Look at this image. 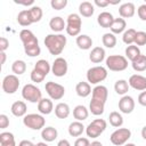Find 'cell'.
<instances>
[{"mask_svg":"<svg viewBox=\"0 0 146 146\" xmlns=\"http://www.w3.org/2000/svg\"><path fill=\"white\" fill-rule=\"evenodd\" d=\"M19 39L23 42L24 51L30 57H36L41 52V48L39 46V41L32 31L24 29L19 32Z\"/></svg>","mask_w":146,"mask_h":146,"instance_id":"obj_1","label":"cell"},{"mask_svg":"<svg viewBox=\"0 0 146 146\" xmlns=\"http://www.w3.org/2000/svg\"><path fill=\"white\" fill-rule=\"evenodd\" d=\"M44 46L46 48L48 49V51L56 56V55H60L62 51L64 50L65 46H66V36L64 34H48L46 38H44Z\"/></svg>","mask_w":146,"mask_h":146,"instance_id":"obj_2","label":"cell"},{"mask_svg":"<svg viewBox=\"0 0 146 146\" xmlns=\"http://www.w3.org/2000/svg\"><path fill=\"white\" fill-rule=\"evenodd\" d=\"M106 67L113 72H121L128 67V59L122 55H110L106 58Z\"/></svg>","mask_w":146,"mask_h":146,"instance_id":"obj_3","label":"cell"},{"mask_svg":"<svg viewBox=\"0 0 146 146\" xmlns=\"http://www.w3.org/2000/svg\"><path fill=\"white\" fill-rule=\"evenodd\" d=\"M82 21L79 14H70L66 19V33L71 36H79L81 32Z\"/></svg>","mask_w":146,"mask_h":146,"instance_id":"obj_4","label":"cell"},{"mask_svg":"<svg viewBox=\"0 0 146 146\" xmlns=\"http://www.w3.org/2000/svg\"><path fill=\"white\" fill-rule=\"evenodd\" d=\"M22 96L25 100L30 102V103H39L42 99V92L41 90L32 84V83H27L23 87L22 89Z\"/></svg>","mask_w":146,"mask_h":146,"instance_id":"obj_5","label":"cell"},{"mask_svg":"<svg viewBox=\"0 0 146 146\" xmlns=\"http://www.w3.org/2000/svg\"><path fill=\"white\" fill-rule=\"evenodd\" d=\"M23 123L25 127L32 129V130H41L44 128L46 124V119L36 113H31L26 114L23 119Z\"/></svg>","mask_w":146,"mask_h":146,"instance_id":"obj_6","label":"cell"},{"mask_svg":"<svg viewBox=\"0 0 146 146\" xmlns=\"http://www.w3.org/2000/svg\"><path fill=\"white\" fill-rule=\"evenodd\" d=\"M106 127H107V123L104 119H95L86 128V133L90 138H97L105 131Z\"/></svg>","mask_w":146,"mask_h":146,"instance_id":"obj_7","label":"cell"},{"mask_svg":"<svg viewBox=\"0 0 146 146\" xmlns=\"http://www.w3.org/2000/svg\"><path fill=\"white\" fill-rule=\"evenodd\" d=\"M107 78V70L104 66H94L87 71V80L91 84H97Z\"/></svg>","mask_w":146,"mask_h":146,"instance_id":"obj_8","label":"cell"},{"mask_svg":"<svg viewBox=\"0 0 146 146\" xmlns=\"http://www.w3.org/2000/svg\"><path fill=\"white\" fill-rule=\"evenodd\" d=\"M130 137H131V131L128 128H119L112 132L110 140L113 145L121 146V145H124L130 139Z\"/></svg>","mask_w":146,"mask_h":146,"instance_id":"obj_9","label":"cell"},{"mask_svg":"<svg viewBox=\"0 0 146 146\" xmlns=\"http://www.w3.org/2000/svg\"><path fill=\"white\" fill-rule=\"evenodd\" d=\"M19 79L15 74H8L2 80V90L6 94H15L19 88Z\"/></svg>","mask_w":146,"mask_h":146,"instance_id":"obj_10","label":"cell"},{"mask_svg":"<svg viewBox=\"0 0 146 146\" xmlns=\"http://www.w3.org/2000/svg\"><path fill=\"white\" fill-rule=\"evenodd\" d=\"M44 88H46V91L49 95V97L51 99H54V100H59L65 95V88L59 83L49 81V82L46 83Z\"/></svg>","mask_w":146,"mask_h":146,"instance_id":"obj_11","label":"cell"},{"mask_svg":"<svg viewBox=\"0 0 146 146\" xmlns=\"http://www.w3.org/2000/svg\"><path fill=\"white\" fill-rule=\"evenodd\" d=\"M67 70H68L67 62L63 57H57L54 60L52 65H51V72H52V74L55 76H58V78L64 76L67 73Z\"/></svg>","mask_w":146,"mask_h":146,"instance_id":"obj_12","label":"cell"},{"mask_svg":"<svg viewBox=\"0 0 146 146\" xmlns=\"http://www.w3.org/2000/svg\"><path fill=\"white\" fill-rule=\"evenodd\" d=\"M119 110L124 114H130L135 110V100L131 96L124 95L119 100Z\"/></svg>","mask_w":146,"mask_h":146,"instance_id":"obj_13","label":"cell"},{"mask_svg":"<svg viewBox=\"0 0 146 146\" xmlns=\"http://www.w3.org/2000/svg\"><path fill=\"white\" fill-rule=\"evenodd\" d=\"M128 83L135 90H139V91L146 90V78L143 76V75H140V74H133V75H131L129 78Z\"/></svg>","mask_w":146,"mask_h":146,"instance_id":"obj_14","label":"cell"},{"mask_svg":"<svg viewBox=\"0 0 146 146\" xmlns=\"http://www.w3.org/2000/svg\"><path fill=\"white\" fill-rule=\"evenodd\" d=\"M91 99H95V100H98V102H102V103H106L107 100V97H108V90L105 86H96L94 89H92V92H91Z\"/></svg>","mask_w":146,"mask_h":146,"instance_id":"obj_15","label":"cell"},{"mask_svg":"<svg viewBox=\"0 0 146 146\" xmlns=\"http://www.w3.org/2000/svg\"><path fill=\"white\" fill-rule=\"evenodd\" d=\"M135 13H136V7L132 2H124L119 8V14L120 17L122 18H130L135 15Z\"/></svg>","mask_w":146,"mask_h":146,"instance_id":"obj_16","label":"cell"},{"mask_svg":"<svg viewBox=\"0 0 146 146\" xmlns=\"http://www.w3.org/2000/svg\"><path fill=\"white\" fill-rule=\"evenodd\" d=\"M113 22H114V17H113V15L111 14V13H108V11H103V13H100L99 15H98V17H97V23L100 25V27H103V29H110L111 27V25L113 24Z\"/></svg>","mask_w":146,"mask_h":146,"instance_id":"obj_17","label":"cell"},{"mask_svg":"<svg viewBox=\"0 0 146 146\" xmlns=\"http://www.w3.org/2000/svg\"><path fill=\"white\" fill-rule=\"evenodd\" d=\"M10 111L13 113V115L17 116V117H21V116H25L26 115V112H27V106L24 102L22 100H17L15 102L11 107H10Z\"/></svg>","mask_w":146,"mask_h":146,"instance_id":"obj_18","label":"cell"},{"mask_svg":"<svg viewBox=\"0 0 146 146\" xmlns=\"http://www.w3.org/2000/svg\"><path fill=\"white\" fill-rule=\"evenodd\" d=\"M89 59L95 64L102 63L105 59V50H104V48H102V47L92 48V50L89 54Z\"/></svg>","mask_w":146,"mask_h":146,"instance_id":"obj_19","label":"cell"},{"mask_svg":"<svg viewBox=\"0 0 146 146\" xmlns=\"http://www.w3.org/2000/svg\"><path fill=\"white\" fill-rule=\"evenodd\" d=\"M58 136V131L54 127H46L41 130V137L46 143H51L54 141Z\"/></svg>","mask_w":146,"mask_h":146,"instance_id":"obj_20","label":"cell"},{"mask_svg":"<svg viewBox=\"0 0 146 146\" xmlns=\"http://www.w3.org/2000/svg\"><path fill=\"white\" fill-rule=\"evenodd\" d=\"M49 27L54 32H62L66 29V23L60 16H55L49 21Z\"/></svg>","mask_w":146,"mask_h":146,"instance_id":"obj_21","label":"cell"},{"mask_svg":"<svg viewBox=\"0 0 146 146\" xmlns=\"http://www.w3.org/2000/svg\"><path fill=\"white\" fill-rule=\"evenodd\" d=\"M38 110L41 114L48 115L54 111V104L51 102V99L49 98H42L39 103H38Z\"/></svg>","mask_w":146,"mask_h":146,"instance_id":"obj_22","label":"cell"},{"mask_svg":"<svg viewBox=\"0 0 146 146\" xmlns=\"http://www.w3.org/2000/svg\"><path fill=\"white\" fill-rule=\"evenodd\" d=\"M75 91H76V95L84 98V97H88L92 90H91V87H90V83L89 82H86V81H80L76 86H75Z\"/></svg>","mask_w":146,"mask_h":146,"instance_id":"obj_23","label":"cell"},{"mask_svg":"<svg viewBox=\"0 0 146 146\" xmlns=\"http://www.w3.org/2000/svg\"><path fill=\"white\" fill-rule=\"evenodd\" d=\"M75 42L76 46L82 50H88L92 46V39L87 34H80L79 36H76Z\"/></svg>","mask_w":146,"mask_h":146,"instance_id":"obj_24","label":"cell"},{"mask_svg":"<svg viewBox=\"0 0 146 146\" xmlns=\"http://www.w3.org/2000/svg\"><path fill=\"white\" fill-rule=\"evenodd\" d=\"M125 26H127L125 19L122 17H119V18H114V22L111 25L110 30H111V33L113 34H120L125 30Z\"/></svg>","mask_w":146,"mask_h":146,"instance_id":"obj_25","label":"cell"},{"mask_svg":"<svg viewBox=\"0 0 146 146\" xmlns=\"http://www.w3.org/2000/svg\"><path fill=\"white\" fill-rule=\"evenodd\" d=\"M73 116H74V119L76 120V121H84V120H87L88 119V116H89V111H88V108L86 107V106H83V105H78V106H75L74 107V110H73Z\"/></svg>","mask_w":146,"mask_h":146,"instance_id":"obj_26","label":"cell"},{"mask_svg":"<svg viewBox=\"0 0 146 146\" xmlns=\"http://www.w3.org/2000/svg\"><path fill=\"white\" fill-rule=\"evenodd\" d=\"M79 13L83 17H91L95 13V7L89 1H83L79 6Z\"/></svg>","mask_w":146,"mask_h":146,"instance_id":"obj_27","label":"cell"},{"mask_svg":"<svg viewBox=\"0 0 146 146\" xmlns=\"http://www.w3.org/2000/svg\"><path fill=\"white\" fill-rule=\"evenodd\" d=\"M70 106L66 103H58L55 106V114L58 119H66L70 115Z\"/></svg>","mask_w":146,"mask_h":146,"instance_id":"obj_28","label":"cell"},{"mask_svg":"<svg viewBox=\"0 0 146 146\" xmlns=\"http://www.w3.org/2000/svg\"><path fill=\"white\" fill-rule=\"evenodd\" d=\"M17 22L22 26H29V25L33 24L32 18H31V15H30V10L29 9L21 10L18 13V15H17Z\"/></svg>","mask_w":146,"mask_h":146,"instance_id":"obj_29","label":"cell"},{"mask_svg":"<svg viewBox=\"0 0 146 146\" xmlns=\"http://www.w3.org/2000/svg\"><path fill=\"white\" fill-rule=\"evenodd\" d=\"M84 131V125L80 121H74L68 125V133L72 137H79Z\"/></svg>","mask_w":146,"mask_h":146,"instance_id":"obj_30","label":"cell"},{"mask_svg":"<svg viewBox=\"0 0 146 146\" xmlns=\"http://www.w3.org/2000/svg\"><path fill=\"white\" fill-rule=\"evenodd\" d=\"M140 55H141V52H140V49L138 48V46L130 44L125 48V58L131 62L136 60Z\"/></svg>","mask_w":146,"mask_h":146,"instance_id":"obj_31","label":"cell"},{"mask_svg":"<svg viewBox=\"0 0 146 146\" xmlns=\"http://www.w3.org/2000/svg\"><path fill=\"white\" fill-rule=\"evenodd\" d=\"M89 110H90L91 114H94V115H102L105 110V103L91 99L90 104H89Z\"/></svg>","mask_w":146,"mask_h":146,"instance_id":"obj_32","label":"cell"},{"mask_svg":"<svg viewBox=\"0 0 146 146\" xmlns=\"http://www.w3.org/2000/svg\"><path fill=\"white\" fill-rule=\"evenodd\" d=\"M129 87H130V86H129V83H128L127 80L120 79V80H117V81L115 82V84H114V90H115V92H116L117 95L124 96V95L128 92Z\"/></svg>","mask_w":146,"mask_h":146,"instance_id":"obj_33","label":"cell"},{"mask_svg":"<svg viewBox=\"0 0 146 146\" xmlns=\"http://www.w3.org/2000/svg\"><path fill=\"white\" fill-rule=\"evenodd\" d=\"M108 121H110V124L114 128H120L122 124H123V117L122 115L114 111V112H111L110 115H108Z\"/></svg>","mask_w":146,"mask_h":146,"instance_id":"obj_34","label":"cell"},{"mask_svg":"<svg viewBox=\"0 0 146 146\" xmlns=\"http://www.w3.org/2000/svg\"><path fill=\"white\" fill-rule=\"evenodd\" d=\"M131 66L137 72H144L146 70V55H140L136 60L131 62Z\"/></svg>","mask_w":146,"mask_h":146,"instance_id":"obj_35","label":"cell"},{"mask_svg":"<svg viewBox=\"0 0 146 146\" xmlns=\"http://www.w3.org/2000/svg\"><path fill=\"white\" fill-rule=\"evenodd\" d=\"M11 71L15 75H21V74H24L25 71H26V63L22 59H17L11 65Z\"/></svg>","mask_w":146,"mask_h":146,"instance_id":"obj_36","label":"cell"},{"mask_svg":"<svg viewBox=\"0 0 146 146\" xmlns=\"http://www.w3.org/2000/svg\"><path fill=\"white\" fill-rule=\"evenodd\" d=\"M136 34H137V31L135 29H128L127 31L123 32V35H122V41L130 46L132 43H135V39H136Z\"/></svg>","mask_w":146,"mask_h":146,"instance_id":"obj_37","label":"cell"},{"mask_svg":"<svg viewBox=\"0 0 146 146\" xmlns=\"http://www.w3.org/2000/svg\"><path fill=\"white\" fill-rule=\"evenodd\" d=\"M102 42L106 48H114L116 44V36L113 33H105L102 36Z\"/></svg>","mask_w":146,"mask_h":146,"instance_id":"obj_38","label":"cell"},{"mask_svg":"<svg viewBox=\"0 0 146 146\" xmlns=\"http://www.w3.org/2000/svg\"><path fill=\"white\" fill-rule=\"evenodd\" d=\"M34 68L38 70V71H40L41 73H43L46 76L48 75V73H49L50 70H51L50 64H49L48 60H46V59H40V60H38V62L35 63V65H34Z\"/></svg>","mask_w":146,"mask_h":146,"instance_id":"obj_39","label":"cell"},{"mask_svg":"<svg viewBox=\"0 0 146 146\" xmlns=\"http://www.w3.org/2000/svg\"><path fill=\"white\" fill-rule=\"evenodd\" d=\"M29 10H30V15H31V18H32V22L33 23H38V22L41 21L42 15H43L41 7H39V6H32Z\"/></svg>","mask_w":146,"mask_h":146,"instance_id":"obj_40","label":"cell"},{"mask_svg":"<svg viewBox=\"0 0 146 146\" xmlns=\"http://www.w3.org/2000/svg\"><path fill=\"white\" fill-rule=\"evenodd\" d=\"M44 78H46V75L43 73H41L40 71H38L35 68L32 70V72H31V80H32V82L40 83V82H42L44 80Z\"/></svg>","mask_w":146,"mask_h":146,"instance_id":"obj_41","label":"cell"},{"mask_svg":"<svg viewBox=\"0 0 146 146\" xmlns=\"http://www.w3.org/2000/svg\"><path fill=\"white\" fill-rule=\"evenodd\" d=\"M50 6L55 10H62L67 6V0H51Z\"/></svg>","mask_w":146,"mask_h":146,"instance_id":"obj_42","label":"cell"},{"mask_svg":"<svg viewBox=\"0 0 146 146\" xmlns=\"http://www.w3.org/2000/svg\"><path fill=\"white\" fill-rule=\"evenodd\" d=\"M135 43H136V46H145L146 44V32L138 31L136 34Z\"/></svg>","mask_w":146,"mask_h":146,"instance_id":"obj_43","label":"cell"},{"mask_svg":"<svg viewBox=\"0 0 146 146\" xmlns=\"http://www.w3.org/2000/svg\"><path fill=\"white\" fill-rule=\"evenodd\" d=\"M15 140V137L11 132H1L0 133V144H5V143H9Z\"/></svg>","mask_w":146,"mask_h":146,"instance_id":"obj_44","label":"cell"},{"mask_svg":"<svg viewBox=\"0 0 146 146\" xmlns=\"http://www.w3.org/2000/svg\"><path fill=\"white\" fill-rule=\"evenodd\" d=\"M137 14H138V17H139L141 21H145V22H146V3L140 5V6L138 7Z\"/></svg>","mask_w":146,"mask_h":146,"instance_id":"obj_45","label":"cell"},{"mask_svg":"<svg viewBox=\"0 0 146 146\" xmlns=\"http://www.w3.org/2000/svg\"><path fill=\"white\" fill-rule=\"evenodd\" d=\"M9 125V119L6 114H0V129H6Z\"/></svg>","mask_w":146,"mask_h":146,"instance_id":"obj_46","label":"cell"},{"mask_svg":"<svg viewBox=\"0 0 146 146\" xmlns=\"http://www.w3.org/2000/svg\"><path fill=\"white\" fill-rule=\"evenodd\" d=\"M74 146H90V141L88 138H84V137H80L75 140L74 143Z\"/></svg>","mask_w":146,"mask_h":146,"instance_id":"obj_47","label":"cell"},{"mask_svg":"<svg viewBox=\"0 0 146 146\" xmlns=\"http://www.w3.org/2000/svg\"><path fill=\"white\" fill-rule=\"evenodd\" d=\"M9 47V40L6 36H1L0 38V50L1 51H6Z\"/></svg>","mask_w":146,"mask_h":146,"instance_id":"obj_48","label":"cell"},{"mask_svg":"<svg viewBox=\"0 0 146 146\" xmlns=\"http://www.w3.org/2000/svg\"><path fill=\"white\" fill-rule=\"evenodd\" d=\"M138 103L143 106H146V90H144L143 92L139 94L138 96Z\"/></svg>","mask_w":146,"mask_h":146,"instance_id":"obj_49","label":"cell"},{"mask_svg":"<svg viewBox=\"0 0 146 146\" xmlns=\"http://www.w3.org/2000/svg\"><path fill=\"white\" fill-rule=\"evenodd\" d=\"M94 3L96 6H98V7H100V8H105V7H107L110 5V1L108 0H95Z\"/></svg>","mask_w":146,"mask_h":146,"instance_id":"obj_50","label":"cell"},{"mask_svg":"<svg viewBox=\"0 0 146 146\" xmlns=\"http://www.w3.org/2000/svg\"><path fill=\"white\" fill-rule=\"evenodd\" d=\"M15 2L16 3H18V5H23V6H31V5H33V0H29V1H19V0H15Z\"/></svg>","mask_w":146,"mask_h":146,"instance_id":"obj_51","label":"cell"},{"mask_svg":"<svg viewBox=\"0 0 146 146\" xmlns=\"http://www.w3.org/2000/svg\"><path fill=\"white\" fill-rule=\"evenodd\" d=\"M57 146H71V144H70V141L67 139H60L58 141Z\"/></svg>","mask_w":146,"mask_h":146,"instance_id":"obj_52","label":"cell"},{"mask_svg":"<svg viewBox=\"0 0 146 146\" xmlns=\"http://www.w3.org/2000/svg\"><path fill=\"white\" fill-rule=\"evenodd\" d=\"M18 146H35V145L32 141H30V140H22L18 144Z\"/></svg>","mask_w":146,"mask_h":146,"instance_id":"obj_53","label":"cell"},{"mask_svg":"<svg viewBox=\"0 0 146 146\" xmlns=\"http://www.w3.org/2000/svg\"><path fill=\"white\" fill-rule=\"evenodd\" d=\"M0 57H1V62H0V64L1 65H3L5 64V62H6V52L5 51H1V54H0Z\"/></svg>","mask_w":146,"mask_h":146,"instance_id":"obj_54","label":"cell"},{"mask_svg":"<svg viewBox=\"0 0 146 146\" xmlns=\"http://www.w3.org/2000/svg\"><path fill=\"white\" fill-rule=\"evenodd\" d=\"M0 146H16V141H9V143H5V144H0Z\"/></svg>","mask_w":146,"mask_h":146,"instance_id":"obj_55","label":"cell"},{"mask_svg":"<svg viewBox=\"0 0 146 146\" xmlns=\"http://www.w3.org/2000/svg\"><path fill=\"white\" fill-rule=\"evenodd\" d=\"M90 146H103V144H102L100 141H97V140H95V141L90 143Z\"/></svg>","mask_w":146,"mask_h":146,"instance_id":"obj_56","label":"cell"},{"mask_svg":"<svg viewBox=\"0 0 146 146\" xmlns=\"http://www.w3.org/2000/svg\"><path fill=\"white\" fill-rule=\"evenodd\" d=\"M141 137H143V138L146 140V125H145V127L141 129Z\"/></svg>","mask_w":146,"mask_h":146,"instance_id":"obj_57","label":"cell"},{"mask_svg":"<svg viewBox=\"0 0 146 146\" xmlns=\"http://www.w3.org/2000/svg\"><path fill=\"white\" fill-rule=\"evenodd\" d=\"M35 146H48L46 141H40V143H36Z\"/></svg>","mask_w":146,"mask_h":146,"instance_id":"obj_58","label":"cell"},{"mask_svg":"<svg viewBox=\"0 0 146 146\" xmlns=\"http://www.w3.org/2000/svg\"><path fill=\"white\" fill-rule=\"evenodd\" d=\"M124 146H136V145L132 143H128V144H124Z\"/></svg>","mask_w":146,"mask_h":146,"instance_id":"obj_59","label":"cell"}]
</instances>
